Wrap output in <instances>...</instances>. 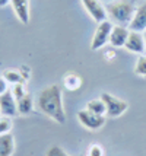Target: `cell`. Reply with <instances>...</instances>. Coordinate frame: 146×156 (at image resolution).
Instances as JSON below:
<instances>
[{
	"mask_svg": "<svg viewBox=\"0 0 146 156\" xmlns=\"http://www.w3.org/2000/svg\"><path fill=\"white\" fill-rule=\"evenodd\" d=\"M102 2H105V3H111V2H114V0H102Z\"/></svg>",
	"mask_w": 146,
	"mask_h": 156,
	"instance_id": "cell-24",
	"label": "cell"
},
{
	"mask_svg": "<svg viewBox=\"0 0 146 156\" xmlns=\"http://www.w3.org/2000/svg\"><path fill=\"white\" fill-rule=\"evenodd\" d=\"M63 86L67 90L75 92L77 89H80V86H82V77L76 75V73H67L63 77Z\"/></svg>",
	"mask_w": 146,
	"mask_h": 156,
	"instance_id": "cell-14",
	"label": "cell"
},
{
	"mask_svg": "<svg viewBox=\"0 0 146 156\" xmlns=\"http://www.w3.org/2000/svg\"><path fill=\"white\" fill-rule=\"evenodd\" d=\"M86 111H89L92 114H97V115H107V107H105V102L101 99V98H95V99H91L88 101L86 107H85Z\"/></svg>",
	"mask_w": 146,
	"mask_h": 156,
	"instance_id": "cell-15",
	"label": "cell"
},
{
	"mask_svg": "<svg viewBox=\"0 0 146 156\" xmlns=\"http://www.w3.org/2000/svg\"><path fill=\"white\" fill-rule=\"evenodd\" d=\"M124 48L129 53L143 55L146 51V42H145V38H143V34L142 32H133V31H130L129 38H127V41H126V44H124Z\"/></svg>",
	"mask_w": 146,
	"mask_h": 156,
	"instance_id": "cell-7",
	"label": "cell"
},
{
	"mask_svg": "<svg viewBox=\"0 0 146 156\" xmlns=\"http://www.w3.org/2000/svg\"><path fill=\"white\" fill-rule=\"evenodd\" d=\"M101 99L105 102V107H107V115L116 118V117L123 115L127 108H129V104L124 99H120L117 96L111 95V94H101Z\"/></svg>",
	"mask_w": 146,
	"mask_h": 156,
	"instance_id": "cell-4",
	"label": "cell"
},
{
	"mask_svg": "<svg viewBox=\"0 0 146 156\" xmlns=\"http://www.w3.org/2000/svg\"><path fill=\"white\" fill-rule=\"evenodd\" d=\"M130 34V29L127 27H120V25H114L110 34V41L108 44L112 45L114 48H124V44Z\"/></svg>",
	"mask_w": 146,
	"mask_h": 156,
	"instance_id": "cell-10",
	"label": "cell"
},
{
	"mask_svg": "<svg viewBox=\"0 0 146 156\" xmlns=\"http://www.w3.org/2000/svg\"><path fill=\"white\" fill-rule=\"evenodd\" d=\"M77 120H79V122L84 126L85 129L92 130V131L99 130L105 124V117L104 115L92 114V112L86 111V109H80V111L77 112Z\"/></svg>",
	"mask_w": 146,
	"mask_h": 156,
	"instance_id": "cell-6",
	"label": "cell"
},
{
	"mask_svg": "<svg viewBox=\"0 0 146 156\" xmlns=\"http://www.w3.org/2000/svg\"><path fill=\"white\" fill-rule=\"evenodd\" d=\"M0 115L10 118L18 115V104L12 90H6L3 95H0Z\"/></svg>",
	"mask_w": 146,
	"mask_h": 156,
	"instance_id": "cell-8",
	"label": "cell"
},
{
	"mask_svg": "<svg viewBox=\"0 0 146 156\" xmlns=\"http://www.w3.org/2000/svg\"><path fill=\"white\" fill-rule=\"evenodd\" d=\"M38 109L44 115L51 118L57 124H64L66 122V114L63 108V95L62 88L59 85H50L44 88L38 95L37 99Z\"/></svg>",
	"mask_w": 146,
	"mask_h": 156,
	"instance_id": "cell-1",
	"label": "cell"
},
{
	"mask_svg": "<svg viewBox=\"0 0 146 156\" xmlns=\"http://www.w3.org/2000/svg\"><path fill=\"white\" fill-rule=\"evenodd\" d=\"M12 127H13V124H12L10 117L0 115V136H3V134H9V133H10V130H12Z\"/></svg>",
	"mask_w": 146,
	"mask_h": 156,
	"instance_id": "cell-18",
	"label": "cell"
},
{
	"mask_svg": "<svg viewBox=\"0 0 146 156\" xmlns=\"http://www.w3.org/2000/svg\"><path fill=\"white\" fill-rule=\"evenodd\" d=\"M134 75L142 76V77H146V55H139V58L134 64V69H133Z\"/></svg>",
	"mask_w": 146,
	"mask_h": 156,
	"instance_id": "cell-17",
	"label": "cell"
},
{
	"mask_svg": "<svg viewBox=\"0 0 146 156\" xmlns=\"http://www.w3.org/2000/svg\"><path fill=\"white\" fill-rule=\"evenodd\" d=\"M80 3H82L84 9L86 10V13L91 16V19L95 20L97 23L108 19L107 9L101 3V0H80Z\"/></svg>",
	"mask_w": 146,
	"mask_h": 156,
	"instance_id": "cell-5",
	"label": "cell"
},
{
	"mask_svg": "<svg viewBox=\"0 0 146 156\" xmlns=\"http://www.w3.org/2000/svg\"><path fill=\"white\" fill-rule=\"evenodd\" d=\"M12 90V94H13L15 99L18 101V99H21L22 96H25L28 92H27V89H25V85L23 83H18V85H13V88L10 89Z\"/></svg>",
	"mask_w": 146,
	"mask_h": 156,
	"instance_id": "cell-19",
	"label": "cell"
},
{
	"mask_svg": "<svg viewBox=\"0 0 146 156\" xmlns=\"http://www.w3.org/2000/svg\"><path fill=\"white\" fill-rule=\"evenodd\" d=\"M86 156H104V149H102V146H101V144H97V143L91 144Z\"/></svg>",
	"mask_w": 146,
	"mask_h": 156,
	"instance_id": "cell-20",
	"label": "cell"
},
{
	"mask_svg": "<svg viewBox=\"0 0 146 156\" xmlns=\"http://www.w3.org/2000/svg\"><path fill=\"white\" fill-rule=\"evenodd\" d=\"M45 156H69V155H67L60 146H51V147L45 152Z\"/></svg>",
	"mask_w": 146,
	"mask_h": 156,
	"instance_id": "cell-21",
	"label": "cell"
},
{
	"mask_svg": "<svg viewBox=\"0 0 146 156\" xmlns=\"http://www.w3.org/2000/svg\"><path fill=\"white\" fill-rule=\"evenodd\" d=\"M13 152H15L13 136L10 133L0 136V156H12Z\"/></svg>",
	"mask_w": 146,
	"mask_h": 156,
	"instance_id": "cell-12",
	"label": "cell"
},
{
	"mask_svg": "<svg viewBox=\"0 0 146 156\" xmlns=\"http://www.w3.org/2000/svg\"><path fill=\"white\" fill-rule=\"evenodd\" d=\"M16 104H18V115H29L34 109V101L29 94L22 96L21 99H18Z\"/></svg>",
	"mask_w": 146,
	"mask_h": 156,
	"instance_id": "cell-13",
	"label": "cell"
},
{
	"mask_svg": "<svg viewBox=\"0 0 146 156\" xmlns=\"http://www.w3.org/2000/svg\"><path fill=\"white\" fill-rule=\"evenodd\" d=\"M10 6L13 9L16 18L21 20L23 25L29 23V0H10Z\"/></svg>",
	"mask_w": 146,
	"mask_h": 156,
	"instance_id": "cell-11",
	"label": "cell"
},
{
	"mask_svg": "<svg viewBox=\"0 0 146 156\" xmlns=\"http://www.w3.org/2000/svg\"><path fill=\"white\" fill-rule=\"evenodd\" d=\"M2 77H3L7 83H12V85H18V83H23V82H25L23 76H22L19 72H16V70H6Z\"/></svg>",
	"mask_w": 146,
	"mask_h": 156,
	"instance_id": "cell-16",
	"label": "cell"
},
{
	"mask_svg": "<svg viewBox=\"0 0 146 156\" xmlns=\"http://www.w3.org/2000/svg\"><path fill=\"white\" fill-rule=\"evenodd\" d=\"M105 9H107L108 19L114 25H120V27H129L136 10V7L133 6L130 0H114L111 3H107Z\"/></svg>",
	"mask_w": 146,
	"mask_h": 156,
	"instance_id": "cell-2",
	"label": "cell"
},
{
	"mask_svg": "<svg viewBox=\"0 0 146 156\" xmlns=\"http://www.w3.org/2000/svg\"><path fill=\"white\" fill-rule=\"evenodd\" d=\"M143 38H145V42H146V31L143 32Z\"/></svg>",
	"mask_w": 146,
	"mask_h": 156,
	"instance_id": "cell-25",
	"label": "cell"
},
{
	"mask_svg": "<svg viewBox=\"0 0 146 156\" xmlns=\"http://www.w3.org/2000/svg\"><path fill=\"white\" fill-rule=\"evenodd\" d=\"M127 28L133 32H142V34L146 31V3H142L140 6L136 7L133 19Z\"/></svg>",
	"mask_w": 146,
	"mask_h": 156,
	"instance_id": "cell-9",
	"label": "cell"
},
{
	"mask_svg": "<svg viewBox=\"0 0 146 156\" xmlns=\"http://www.w3.org/2000/svg\"><path fill=\"white\" fill-rule=\"evenodd\" d=\"M6 90H9L7 89V82L3 79V77H0V95H3Z\"/></svg>",
	"mask_w": 146,
	"mask_h": 156,
	"instance_id": "cell-22",
	"label": "cell"
},
{
	"mask_svg": "<svg viewBox=\"0 0 146 156\" xmlns=\"http://www.w3.org/2000/svg\"><path fill=\"white\" fill-rule=\"evenodd\" d=\"M76 156H79V155H76Z\"/></svg>",
	"mask_w": 146,
	"mask_h": 156,
	"instance_id": "cell-26",
	"label": "cell"
},
{
	"mask_svg": "<svg viewBox=\"0 0 146 156\" xmlns=\"http://www.w3.org/2000/svg\"><path fill=\"white\" fill-rule=\"evenodd\" d=\"M114 27L110 19L102 20L97 25V29L94 32V37H92V41H91V50L92 51H97V50H101L102 47L107 45V42L110 41V34H111V29Z\"/></svg>",
	"mask_w": 146,
	"mask_h": 156,
	"instance_id": "cell-3",
	"label": "cell"
},
{
	"mask_svg": "<svg viewBox=\"0 0 146 156\" xmlns=\"http://www.w3.org/2000/svg\"><path fill=\"white\" fill-rule=\"evenodd\" d=\"M7 5H10V0H0V9L6 7Z\"/></svg>",
	"mask_w": 146,
	"mask_h": 156,
	"instance_id": "cell-23",
	"label": "cell"
}]
</instances>
